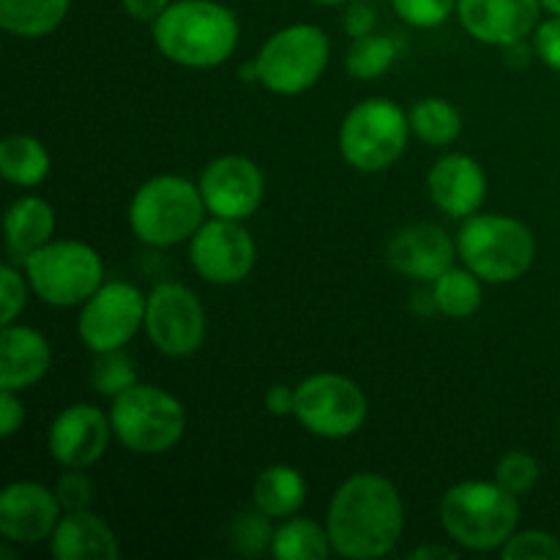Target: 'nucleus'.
<instances>
[{"mask_svg":"<svg viewBox=\"0 0 560 560\" xmlns=\"http://www.w3.org/2000/svg\"><path fill=\"white\" fill-rule=\"evenodd\" d=\"M405 528L397 487L377 474H355L334 492L328 536L342 558H381L394 550Z\"/></svg>","mask_w":560,"mask_h":560,"instance_id":"f257e3e1","label":"nucleus"},{"mask_svg":"<svg viewBox=\"0 0 560 560\" xmlns=\"http://www.w3.org/2000/svg\"><path fill=\"white\" fill-rule=\"evenodd\" d=\"M241 25L217 0H175L153 20V42L164 58L189 69H213L238 47Z\"/></svg>","mask_w":560,"mask_h":560,"instance_id":"f03ea898","label":"nucleus"},{"mask_svg":"<svg viewBox=\"0 0 560 560\" xmlns=\"http://www.w3.org/2000/svg\"><path fill=\"white\" fill-rule=\"evenodd\" d=\"M441 520L457 545L476 552L501 550L520 523L517 495L498 481H463L443 495Z\"/></svg>","mask_w":560,"mask_h":560,"instance_id":"7ed1b4c3","label":"nucleus"},{"mask_svg":"<svg viewBox=\"0 0 560 560\" xmlns=\"http://www.w3.org/2000/svg\"><path fill=\"white\" fill-rule=\"evenodd\" d=\"M202 191L180 175L145 180L131 197L129 224L148 246H175L191 238L206 217Z\"/></svg>","mask_w":560,"mask_h":560,"instance_id":"20e7f679","label":"nucleus"},{"mask_svg":"<svg viewBox=\"0 0 560 560\" xmlns=\"http://www.w3.org/2000/svg\"><path fill=\"white\" fill-rule=\"evenodd\" d=\"M465 268L481 282H514L530 268L536 257L534 233L520 219L481 213L468 217L457 238Z\"/></svg>","mask_w":560,"mask_h":560,"instance_id":"39448f33","label":"nucleus"},{"mask_svg":"<svg viewBox=\"0 0 560 560\" xmlns=\"http://www.w3.org/2000/svg\"><path fill=\"white\" fill-rule=\"evenodd\" d=\"M109 421L115 438L135 454L167 452L186 430L184 405L164 388L140 383L115 397Z\"/></svg>","mask_w":560,"mask_h":560,"instance_id":"423d86ee","label":"nucleus"},{"mask_svg":"<svg viewBox=\"0 0 560 560\" xmlns=\"http://www.w3.org/2000/svg\"><path fill=\"white\" fill-rule=\"evenodd\" d=\"M410 120L388 98H366L355 104L339 129L342 159L359 173H383L402 156Z\"/></svg>","mask_w":560,"mask_h":560,"instance_id":"0eeeda50","label":"nucleus"},{"mask_svg":"<svg viewBox=\"0 0 560 560\" xmlns=\"http://www.w3.org/2000/svg\"><path fill=\"white\" fill-rule=\"evenodd\" d=\"M27 282L49 306H77L102 288L104 266L82 241H52L25 257Z\"/></svg>","mask_w":560,"mask_h":560,"instance_id":"6e6552de","label":"nucleus"},{"mask_svg":"<svg viewBox=\"0 0 560 560\" xmlns=\"http://www.w3.org/2000/svg\"><path fill=\"white\" fill-rule=\"evenodd\" d=\"M331 44L317 25H290L273 33L255 58L257 82L282 96H295L315 85L328 66Z\"/></svg>","mask_w":560,"mask_h":560,"instance_id":"1a4fd4ad","label":"nucleus"},{"mask_svg":"<svg viewBox=\"0 0 560 560\" xmlns=\"http://www.w3.org/2000/svg\"><path fill=\"white\" fill-rule=\"evenodd\" d=\"M293 416L312 435L339 441L361 430L366 421V397L350 377L323 372L295 386Z\"/></svg>","mask_w":560,"mask_h":560,"instance_id":"9d476101","label":"nucleus"},{"mask_svg":"<svg viewBox=\"0 0 560 560\" xmlns=\"http://www.w3.org/2000/svg\"><path fill=\"white\" fill-rule=\"evenodd\" d=\"M148 299L129 282H107L82 306L80 331L82 345L93 353L120 350L131 342L140 326H145Z\"/></svg>","mask_w":560,"mask_h":560,"instance_id":"9b49d317","label":"nucleus"},{"mask_svg":"<svg viewBox=\"0 0 560 560\" xmlns=\"http://www.w3.org/2000/svg\"><path fill=\"white\" fill-rule=\"evenodd\" d=\"M145 331L159 353L186 359L206 339V310L189 288L162 282L148 295Z\"/></svg>","mask_w":560,"mask_h":560,"instance_id":"f8f14e48","label":"nucleus"},{"mask_svg":"<svg viewBox=\"0 0 560 560\" xmlns=\"http://www.w3.org/2000/svg\"><path fill=\"white\" fill-rule=\"evenodd\" d=\"M189 260L206 282L235 284L255 266V241L241 222L217 217L191 235Z\"/></svg>","mask_w":560,"mask_h":560,"instance_id":"ddd939ff","label":"nucleus"},{"mask_svg":"<svg viewBox=\"0 0 560 560\" xmlns=\"http://www.w3.org/2000/svg\"><path fill=\"white\" fill-rule=\"evenodd\" d=\"M200 191L213 217L244 222L260 208L266 184L260 167L252 159L233 153V156L213 159L202 170Z\"/></svg>","mask_w":560,"mask_h":560,"instance_id":"4468645a","label":"nucleus"},{"mask_svg":"<svg viewBox=\"0 0 560 560\" xmlns=\"http://www.w3.org/2000/svg\"><path fill=\"white\" fill-rule=\"evenodd\" d=\"M60 520L55 492L33 481H16L0 495V534L14 545H38L49 539Z\"/></svg>","mask_w":560,"mask_h":560,"instance_id":"2eb2a0df","label":"nucleus"},{"mask_svg":"<svg viewBox=\"0 0 560 560\" xmlns=\"http://www.w3.org/2000/svg\"><path fill=\"white\" fill-rule=\"evenodd\" d=\"M113 421L93 405H71L49 430V452L63 468H88L107 452Z\"/></svg>","mask_w":560,"mask_h":560,"instance_id":"dca6fc26","label":"nucleus"},{"mask_svg":"<svg viewBox=\"0 0 560 560\" xmlns=\"http://www.w3.org/2000/svg\"><path fill=\"white\" fill-rule=\"evenodd\" d=\"M539 11L541 0H457L465 31L492 47L523 42L539 22Z\"/></svg>","mask_w":560,"mask_h":560,"instance_id":"f3484780","label":"nucleus"},{"mask_svg":"<svg viewBox=\"0 0 560 560\" xmlns=\"http://www.w3.org/2000/svg\"><path fill=\"white\" fill-rule=\"evenodd\" d=\"M386 257L402 277L435 282L454 266V241L438 224H410L388 241Z\"/></svg>","mask_w":560,"mask_h":560,"instance_id":"a211bd4d","label":"nucleus"},{"mask_svg":"<svg viewBox=\"0 0 560 560\" xmlns=\"http://www.w3.org/2000/svg\"><path fill=\"white\" fill-rule=\"evenodd\" d=\"M427 191L448 217H474L487 197V175L476 159L452 153L430 170Z\"/></svg>","mask_w":560,"mask_h":560,"instance_id":"6ab92c4d","label":"nucleus"},{"mask_svg":"<svg viewBox=\"0 0 560 560\" xmlns=\"http://www.w3.org/2000/svg\"><path fill=\"white\" fill-rule=\"evenodd\" d=\"M49 550L58 560H118L120 547L113 528L102 517L82 512H66L58 520L52 536H49Z\"/></svg>","mask_w":560,"mask_h":560,"instance_id":"aec40b11","label":"nucleus"},{"mask_svg":"<svg viewBox=\"0 0 560 560\" xmlns=\"http://www.w3.org/2000/svg\"><path fill=\"white\" fill-rule=\"evenodd\" d=\"M52 361V350L49 342L27 326H3V337H0V388H20L33 386L42 381Z\"/></svg>","mask_w":560,"mask_h":560,"instance_id":"412c9836","label":"nucleus"},{"mask_svg":"<svg viewBox=\"0 0 560 560\" xmlns=\"http://www.w3.org/2000/svg\"><path fill=\"white\" fill-rule=\"evenodd\" d=\"M55 230L52 206L42 197H20L5 211V241L14 260L25 262L31 252L49 244Z\"/></svg>","mask_w":560,"mask_h":560,"instance_id":"4be33fe9","label":"nucleus"},{"mask_svg":"<svg viewBox=\"0 0 560 560\" xmlns=\"http://www.w3.org/2000/svg\"><path fill=\"white\" fill-rule=\"evenodd\" d=\"M255 506L268 517H293L306 503V481L290 465H271L255 481Z\"/></svg>","mask_w":560,"mask_h":560,"instance_id":"5701e85b","label":"nucleus"},{"mask_svg":"<svg viewBox=\"0 0 560 560\" xmlns=\"http://www.w3.org/2000/svg\"><path fill=\"white\" fill-rule=\"evenodd\" d=\"M71 0H0V25L22 38H38L60 27Z\"/></svg>","mask_w":560,"mask_h":560,"instance_id":"b1692460","label":"nucleus"},{"mask_svg":"<svg viewBox=\"0 0 560 560\" xmlns=\"http://www.w3.org/2000/svg\"><path fill=\"white\" fill-rule=\"evenodd\" d=\"M0 173L16 186H36L49 175V153L36 137L11 135L0 145Z\"/></svg>","mask_w":560,"mask_h":560,"instance_id":"393cba45","label":"nucleus"},{"mask_svg":"<svg viewBox=\"0 0 560 560\" xmlns=\"http://www.w3.org/2000/svg\"><path fill=\"white\" fill-rule=\"evenodd\" d=\"M328 550H334L328 530L306 517L284 520L273 530L271 556L277 560H323L328 558Z\"/></svg>","mask_w":560,"mask_h":560,"instance_id":"a878e982","label":"nucleus"},{"mask_svg":"<svg viewBox=\"0 0 560 560\" xmlns=\"http://www.w3.org/2000/svg\"><path fill=\"white\" fill-rule=\"evenodd\" d=\"M410 131H416L419 140H424L427 145H448L459 137L463 131V118H459V109L454 107L446 98L427 96L419 98L413 104L408 115Z\"/></svg>","mask_w":560,"mask_h":560,"instance_id":"bb28decb","label":"nucleus"},{"mask_svg":"<svg viewBox=\"0 0 560 560\" xmlns=\"http://www.w3.org/2000/svg\"><path fill=\"white\" fill-rule=\"evenodd\" d=\"M438 312L448 317H470L481 306V279L470 268H448L432 282Z\"/></svg>","mask_w":560,"mask_h":560,"instance_id":"cd10ccee","label":"nucleus"},{"mask_svg":"<svg viewBox=\"0 0 560 560\" xmlns=\"http://www.w3.org/2000/svg\"><path fill=\"white\" fill-rule=\"evenodd\" d=\"M397 55L399 42H394L392 36L370 33V36H361L350 44L345 66H348L350 77H355V80H375V77H383L392 69Z\"/></svg>","mask_w":560,"mask_h":560,"instance_id":"c85d7f7f","label":"nucleus"},{"mask_svg":"<svg viewBox=\"0 0 560 560\" xmlns=\"http://www.w3.org/2000/svg\"><path fill=\"white\" fill-rule=\"evenodd\" d=\"M91 383L98 394L104 397H118L126 388H131L137 383V370L135 361L120 350H107V353H96L91 370Z\"/></svg>","mask_w":560,"mask_h":560,"instance_id":"c756f323","label":"nucleus"},{"mask_svg":"<svg viewBox=\"0 0 560 560\" xmlns=\"http://www.w3.org/2000/svg\"><path fill=\"white\" fill-rule=\"evenodd\" d=\"M273 530L268 523V514L255 506V512H244L233 520L230 525V545L241 556H262L271 550Z\"/></svg>","mask_w":560,"mask_h":560,"instance_id":"7c9ffc66","label":"nucleus"},{"mask_svg":"<svg viewBox=\"0 0 560 560\" xmlns=\"http://www.w3.org/2000/svg\"><path fill=\"white\" fill-rule=\"evenodd\" d=\"M495 481L512 495H525L539 481V463L525 452H509L495 465Z\"/></svg>","mask_w":560,"mask_h":560,"instance_id":"2f4dec72","label":"nucleus"},{"mask_svg":"<svg viewBox=\"0 0 560 560\" xmlns=\"http://www.w3.org/2000/svg\"><path fill=\"white\" fill-rule=\"evenodd\" d=\"M501 556L506 560H560V539L545 530H525V534H514L501 547Z\"/></svg>","mask_w":560,"mask_h":560,"instance_id":"473e14b6","label":"nucleus"},{"mask_svg":"<svg viewBox=\"0 0 560 560\" xmlns=\"http://www.w3.org/2000/svg\"><path fill=\"white\" fill-rule=\"evenodd\" d=\"M392 5L399 20L424 31L443 25L457 11V0H392Z\"/></svg>","mask_w":560,"mask_h":560,"instance_id":"72a5a7b5","label":"nucleus"},{"mask_svg":"<svg viewBox=\"0 0 560 560\" xmlns=\"http://www.w3.org/2000/svg\"><path fill=\"white\" fill-rule=\"evenodd\" d=\"M80 470L82 468H69V474L60 476L55 485V495L63 512H82L93 501V481Z\"/></svg>","mask_w":560,"mask_h":560,"instance_id":"f704fd0d","label":"nucleus"},{"mask_svg":"<svg viewBox=\"0 0 560 560\" xmlns=\"http://www.w3.org/2000/svg\"><path fill=\"white\" fill-rule=\"evenodd\" d=\"M0 288H3V326H9V323H14L16 315L25 310L27 288L25 279H22L11 266H3V271H0Z\"/></svg>","mask_w":560,"mask_h":560,"instance_id":"c9c22d12","label":"nucleus"},{"mask_svg":"<svg viewBox=\"0 0 560 560\" xmlns=\"http://www.w3.org/2000/svg\"><path fill=\"white\" fill-rule=\"evenodd\" d=\"M536 55L541 63L560 71V14H552V20L536 27Z\"/></svg>","mask_w":560,"mask_h":560,"instance_id":"e433bc0d","label":"nucleus"},{"mask_svg":"<svg viewBox=\"0 0 560 560\" xmlns=\"http://www.w3.org/2000/svg\"><path fill=\"white\" fill-rule=\"evenodd\" d=\"M22 419H25V410H22V402L14 397L11 388H3L0 394V435L11 438L16 430H20Z\"/></svg>","mask_w":560,"mask_h":560,"instance_id":"4c0bfd02","label":"nucleus"},{"mask_svg":"<svg viewBox=\"0 0 560 560\" xmlns=\"http://www.w3.org/2000/svg\"><path fill=\"white\" fill-rule=\"evenodd\" d=\"M377 16L375 11L370 9V5H350L348 14H345V31H348V36L353 38H361V36H370L372 27H375Z\"/></svg>","mask_w":560,"mask_h":560,"instance_id":"58836bf2","label":"nucleus"},{"mask_svg":"<svg viewBox=\"0 0 560 560\" xmlns=\"http://www.w3.org/2000/svg\"><path fill=\"white\" fill-rule=\"evenodd\" d=\"M266 408L273 416H290L295 410V388L282 386V383L271 386L266 394Z\"/></svg>","mask_w":560,"mask_h":560,"instance_id":"ea45409f","label":"nucleus"},{"mask_svg":"<svg viewBox=\"0 0 560 560\" xmlns=\"http://www.w3.org/2000/svg\"><path fill=\"white\" fill-rule=\"evenodd\" d=\"M120 3H124L126 14L135 16V20L153 22L173 0H120Z\"/></svg>","mask_w":560,"mask_h":560,"instance_id":"a19ab883","label":"nucleus"},{"mask_svg":"<svg viewBox=\"0 0 560 560\" xmlns=\"http://www.w3.org/2000/svg\"><path fill=\"white\" fill-rule=\"evenodd\" d=\"M410 560H427V558H454V550H448V547H438V545H427V547H419V550H413L408 556Z\"/></svg>","mask_w":560,"mask_h":560,"instance_id":"79ce46f5","label":"nucleus"},{"mask_svg":"<svg viewBox=\"0 0 560 560\" xmlns=\"http://www.w3.org/2000/svg\"><path fill=\"white\" fill-rule=\"evenodd\" d=\"M541 9H547L550 14H560V0H541Z\"/></svg>","mask_w":560,"mask_h":560,"instance_id":"37998d69","label":"nucleus"},{"mask_svg":"<svg viewBox=\"0 0 560 560\" xmlns=\"http://www.w3.org/2000/svg\"><path fill=\"white\" fill-rule=\"evenodd\" d=\"M310 3H315V5H339V3H345V0H310Z\"/></svg>","mask_w":560,"mask_h":560,"instance_id":"c03bdc74","label":"nucleus"},{"mask_svg":"<svg viewBox=\"0 0 560 560\" xmlns=\"http://www.w3.org/2000/svg\"><path fill=\"white\" fill-rule=\"evenodd\" d=\"M558 441H560V427H558Z\"/></svg>","mask_w":560,"mask_h":560,"instance_id":"a18cd8bd","label":"nucleus"}]
</instances>
